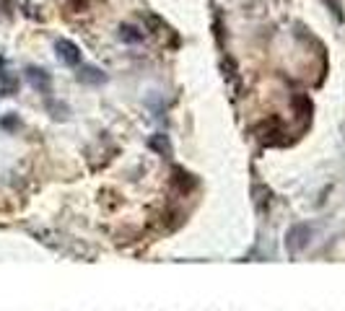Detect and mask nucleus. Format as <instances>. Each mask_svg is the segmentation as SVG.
I'll list each match as a JSON object with an SVG mask.
<instances>
[{
  "instance_id": "nucleus-3",
  "label": "nucleus",
  "mask_w": 345,
  "mask_h": 311,
  "mask_svg": "<svg viewBox=\"0 0 345 311\" xmlns=\"http://www.w3.org/2000/svg\"><path fill=\"white\" fill-rule=\"evenodd\" d=\"M120 39L122 42H130V44H138V42H143V31L135 29V26H130V24H122L120 26Z\"/></svg>"
},
{
  "instance_id": "nucleus-5",
  "label": "nucleus",
  "mask_w": 345,
  "mask_h": 311,
  "mask_svg": "<svg viewBox=\"0 0 345 311\" xmlns=\"http://www.w3.org/2000/svg\"><path fill=\"white\" fill-rule=\"evenodd\" d=\"M70 5H73L75 10H80V8H83V5H86V0H70Z\"/></svg>"
},
{
  "instance_id": "nucleus-4",
  "label": "nucleus",
  "mask_w": 345,
  "mask_h": 311,
  "mask_svg": "<svg viewBox=\"0 0 345 311\" xmlns=\"http://www.w3.org/2000/svg\"><path fill=\"white\" fill-rule=\"evenodd\" d=\"M29 78H31V83L37 86V88H44V91H47V86H50V78H47V73H44V70H37V67H29Z\"/></svg>"
},
{
  "instance_id": "nucleus-2",
  "label": "nucleus",
  "mask_w": 345,
  "mask_h": 311,
  "mask_svg": "<svg viewBox=\"0 0 345 311\" xmlns=\"http://www.w3.org/2000/svg\"><path fill=\"white\" fill-rule=\"evenodd\" d=\"M78 80L80 83H101V80H104V73L96 70V67H91V65H86V67L78 70Z\"/></svg>"
},
{
  "instance_id": "nucleus-1",
  "label": "nucleus",
  "mask_w": 345,
  "mask_h": 311,
  "mask_svg": "<svg viewBox=\"0 0 345 311\" xmlns=\"http://www.w3.org/2000/svg\"><path fill=\"white\" fill-rule=\"evenodd\" d=\"M55 50H57V57H60L63 62H68V65H78L80 62V50L75 47L73 42L60 39V42L55 44Z\"/></svg>"
}]
</instances>
